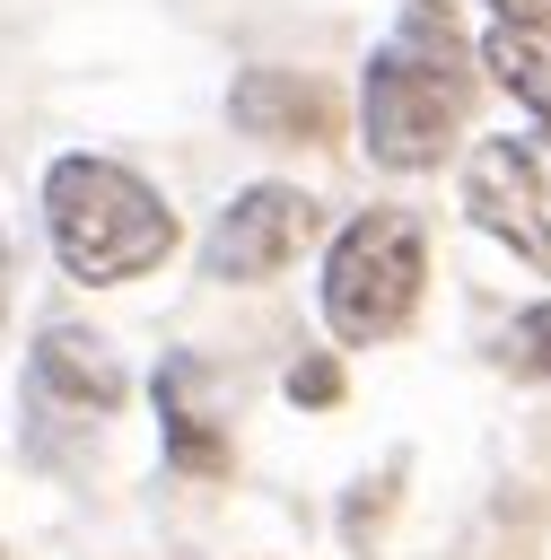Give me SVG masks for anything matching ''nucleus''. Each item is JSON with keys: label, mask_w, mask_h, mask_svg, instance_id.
I'll list each match as a JSON object with an SVG mask.
<instances>
[{"label": "nucleus", "mask_w": 551, "mask_h": 560, "mask_svg": "<svg viewBox=\"0 0 551 560\" xmlns=\"http://www.w3.org/2000/svg\"><path fill=\"white\" fill-rule=\"evenodd\" d=\"M227 122L254 131V140H332V131H341V105H332V88H324L315 70H271V61H254V70H236V88H227Z\"/></svg>", "instance_id": "6e6552de"}, {"label": "nucleus", "mask_w": 551, "mask_h": 560, "mask_svg": "<svg viewBox=\"0 0 551 560\" xmlns=\"http://www.w3.org/2000/svg\"><path fill=\"white\" fill-rule=\"evenodd\" d=\"M0 315H9V262H0Z\"/></svg>", "instance_id": "ddd939ff"}, {"label": "nucleus", "mask_w": 551, "mask_h": 560, "mask_svg": "<svg viewBox=\"0 0 551 560\" xmlns=\"http://www.w3.org/2000/svg\"><path fill=\"white\" fill-rule=\"evenodd\" d=\"M490 359H499L507 376L551 385V298H542V306H525V315H507V324H499V341H490Z\"/></svg>", "instance_id": "9d476101"}, {"label": "nucleus", "mask_w": 551, "mask_h": 560, "mask_svg": "<svg viewBox=\"0 0 551 560\" xmlns=\"http://www.w3.org/2000/svg\"><path fill=\"white\" fill-rule=\"evenodd\" d=\"M315 228H324V201L306 184H245L210 219L201 262H210V280H271V271H289L315 245Z\"/></svg>", "instance_id": "423d86ee"}, {"label": "nucleus", "mask_w": 551, "mask_h": 560, "mask_svg": "<svg viewBox=\"0 0 551 560\" xmlns=\"http://www.w3.org/2000/svg\"><path fill=\"white\" fill-rule=\"evenodd\" d=\"M464 219L551 271V131H499L464 158Z\"/></svg>", "instance_id": "20e7f679"}, {"label": "nucleus", "mask_w": 551, "mask_h": 560, "mask_svg": "<svg viewBox=\"0 0 551 560\" xmlns=\"http://www.w3.org/2000/svg\"><path fill=\"white\" fill-rule=\"evenodd\" d=\"M534 122H551V26H525V18H499L490 35H481V52H472Z\"/></svg>", "instance_id": "1a4fd4ad"}, {"label": "nucleus", "mask_w": 551, "mask_h": 560, "mask_svg": "<svg viewBox=\"0 0 551 560\" xmlns=\"http://www.w3.org/2000/svg\"><path fill=\"white\" fill-rule=\"evenodd\" d=\"M429 236L411 210H359L324 254V324L341 341H394L420 315Z\"/></svg>", "instance_id": "7ed1b4c3"}, {"label": "nucleus", "mask_w": 551, "mask_h": 560, "mask_svg": "<svg viewBox=\"0 0 551 560\" xmlns=\"http://www.w3.org/2000/svg\"><path fill=\"white\" fill-rule=\"evenodd\" d=\"M26 446L44 455L52 446V429H96V420H114L122 411V359H114V341L105 332H87V324H44L35 332V350H26Z\"/></svg>", "instance_id": "39448f33"}, {"label": "nucleus", "mask_w": 551, "mask_h": 560, "mask_svg": "<svg viewBox=\"0 0 551 560\" xmlns=\"http://www.w3.org/2000/svg\"><path fill=\"white\" fill-rule=\"evenodd\" d=\"M289 402H306V411H324V402H341V359H332V350H315V359H297V368H289Z\"/></svg>", "instance_id": "9b49d317"}, {"label": "nucleus", "mask_w": 551, "mask_h": 560, "mask_svg": "<svg viewBox=\"0 0 551 560\" xmlns=\"http://www.w3.org/2000/svg\"><path fill=\"white\" fill-rule=\"evenodd\" d=\"M499 18H525V26H551V0H490Z\"/></svg>", "instance_id": "f8f14e48"}, {"label": "nucleus", "mask_w": 551, "mask_h": 560, "mask_svg": "<svg viewBox=\"0 0 551 560\" xmlns=\"http://www.w3.org/2000/svg\"><path fill=\"white\" fill-rule=\"evenodd\" d=\"M157 438H166V464L192 472V481H219V472L236 464L227 411H219V394H210V368L184 359V350L157 359Z\"/></svg>", "instance_id": "0eeeda50"}, {"label": "nucleus", "mask_w": 551, "mask_h": 560, "mask_svg": "<svg viewBox=\"0 0 551 560\" xmlns=\"http://www.w3.org/2000/svg\"><path fill=\"white\" fill-rule=\"evenodd\" d=\"M472 114V44L455 35L446 0H402L394 35L367 52L359 79V140L394 175H429L455 158Z\"/></svg>", "instance_id": "f257e3e1"}, {"label": "nucleus", "mask_w": 551, "mask_h": 560, "mask_svg": "<svg viewBox=\"0 0 551 560\" xmlns=\"http://www.w3.org/2000/svg\"><path fill=\"white\" fill-rule=\"evenodd\" d=\"M44 236H52V262L79 289H122L140 271H157L184 228H175V210L149 175H131L122 158L70 149V158L44 166Z\"/></svg>", "instance_id": "f03ea898"}]
</instances>
